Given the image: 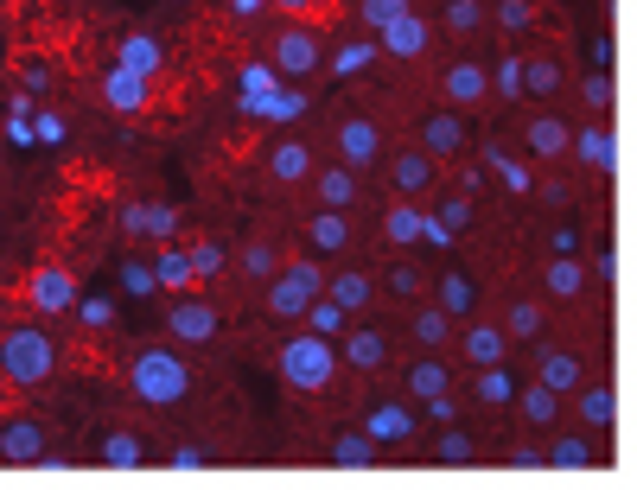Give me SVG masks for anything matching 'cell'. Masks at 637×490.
Returning <instances> with one entry per match:
<instances>
[{"mask_svg": "<svg viewBox=\"0 0 637 490\" xmlns=\"http://www.w3.org/2000/svg\"><path fill=\"white\" fill-rule=\"evenodd\" d=\"M122 382H128V395L141 401V408H153V414H172V408L192 401V363H185L179 344H134L128 363H122Z\"/></svg>", "mask_w": 637, "mask_h": 490, "instance_id": "cell-1", "label": "cell"}, {"mask_svg": "<svg viewBox=\"0 0 637 490\" xmlns=\"http://www.w3.org/2000/svg\"><path fill=\"white\" fill-rule=\"evenodd\" d=\"M58 363H64V350L39 319H20L0 331V382L7 389H45L58 376Z\"/></svg>", "mask_w": 637, "mask_h": 490, "instance_id": "cell-2", "label": "cell"}, {"mask_svg": "<svg viewBox=\"0 0 637 490\" xmlns=\"http://www.w3.org/2000/svg\"><path fill=\"white\" fill-rule=\"evenodd\" d=\"M274 370H281V382L294 395H325L338 382V344L319 338V331H294V338H281V350H274Z\"/></svg>", "mask_w": 637, "mask_h": 490, "instance_id": "cell-3", "label": "cell"}, {"mask_svg": "<svg viewBox=\"0 0 637 490\" xmlns=\"http://www.w3.org/2000/svg\"><path fill=\"white\" fill-rule=\"evenodd\" d=\"M325 293V261H287L262 280V312L274 325H300V312Z\"/></svg>", "mask_w": 637, "mask_h": 490, "instance_id": "cell-4", "label": "cell"}, {"mask_svg": "<svg viewBox=\"0 0 637 490\" xmlns=\"http://www.w3.org/2000/svg\"><path fill=\"white\" fill-rule=\"evenodd\" d=\"M268 64H274V77H281V83H306V77H319V70H325V39H319V26H306V20L274 26V39H268Z\"/></svg>", "mask_w": 637, "mask_h": 490, "instance_id": "cell-5", "label": "cell"}, {"mask_svg": "<svg viewBox=\"0 0 637 490\" xmlns=\"http://www.w3.org/2000/svg\"><path fill=\"white\" fill-rule=\"evenodd\" d=\"M383 153H389V134H383V121H376V115L351 109V115H338V121H332V160H338V166H351L357 179L383 166Z\"/></svg>", "mask_w": 637, "mask_h": 490, "instance_id": "cell-6", "label": "cell"}, {"mask_svg": "<svg viewBox=\"0 0 637 490\" xmlns=\"http://www.w3.org/2000/svg\"><path fill=\"white\" fill-rule=\"evenodd\" d=\"M383 185H389V198H434V185H440V160L434 153H421V147H389L383 153Z\"/></svg>", "mask_w": 637, "mask_h": 490, "instance_id": "cell-7", "label": "cell"}, {"mask_svg": "<svg viewBox=\"0 0 637 490\" xmlns=\"http://www.w3.org/2000/svg\"><path fill=\"white\" fill-rule=\"evenodd\" d=\"M587 376H593V363H587L580 344H536V376H529V382H542V389H555L567 401Z\"/></svg>", "mask_w": 637, "mask_h": 490, "instance_id": "cell-8", "label": "cell"}, {"mask_svg": "<svg viewBox=\"0 0 637 490\" xmlns=\"http://www.w3.org/2000/svg\"><path fill=\"white\" fill-rule=\"evenodd\" d=\"M389 357H395L389 331L357 325V319L338 331V363H344V370H357V376H383V370H389Z\"/></svg>", "mask_w": 637, "mask_h": 490, "instance_id": "cell-9", "label": "cell"}, {"mask_svg": "<svg viewBox=\"0 0 637 490\" xmlns=\"http://www.w3.org/2000/svg\"><path fill=\"white\" fill-rule=\"evenodd\" d=\"M440 102L459 115H478L491 102V77H485V58H453L440 70Z\"/></svg>", "mask_w": 637, "mask_h": 490, "instance_id": "cell-10", "label": "cell"}, {"mask_svg": "<svg viewBox=\"0 0 637 490\" xmlns=\"http://www.w3.org/2000/svg\"><path fill=\"white\" fill-rule=\"evenodd\" d=\"M415 147L421 153H434V160H466V147H472V128H466V115L459 109H427L421 115V128H415Z\"/></svg>", "mask_w": 637, "mask_h": 490, "instance_id": "cell-11", "label": "cell"}, {"mask_svg": "<svg viewBox=\"0 0 637 490\" xmlns=\"http://www.w3.org/2000/svg\"><path fill=\"white\" fill-rule=\"evenodd\" d=\"M453 338H459V363H466V370H485V363H510V338H504V325L485 319V312L459 319V325H453Z\"/></svg>", "mask_w": 637, "mask_h": 490, "instance_id": "cell-12", "label": "cell"}, {"mask_svg": "<svg viewBox=\"0 0 637 490\" xmlns=\"http://www.w3.org/2000/svg\"><path fill=\"white\" fill-rule=\"evenodd\" d=\"M26 306L32 312H71L77 306V274H71V261H39V268L26 274Z\"/></svg>", "mask_w": 637, "mask_h": 490, "instance_id": "cell-13", "label": "cell"}, {"mask_svg": "<svg viewBox=\"0 0 637 490\" xmlns=\"http://www.w3.org/2000/svg\"><path fill=\"white\" fill-rule=\"evenodd\" d=\"M51 459V433L39 414H7L0 420V465H45Z\"/></svg>", "mask_w": 637, "mask_h": 490, "instance_id": "cell-14", "label": "cell"}, {"mask_svg": "<svg viewBox=\"0 0 637 490\" xmlns=\"http://www.w3.org/2000/svg\"><path fill=\"white\" fill-rule=\"evenodd\" d=\"M370 39H376V51H383V58L421 64L427 51H434V20H421V13L408 7V13H395V20H389L383 32H370Z\"/></svg>", "mask_w": 637, "mask_h": 490, "instance_id": "cell-15", "label": "cell"}, {"mask_svg": "<svg viewBox=\"0 0 637 490\" xmlns=\"http://www.w3.org/2000/svg\"><path fill=\"white\" fill-rule=\"evenodd\" d=\"M313 166H319V153H313V140H306V134H281V140H268V153H262L268 185H306V179H313Z\"/></svg>", "mask_w": 637, "mask_h": 490, "instance_id": "cell-16", "label": "cell"}, {"mask_svg": "<svg viewBox=\"0 0 637 490\" xmlns=\"http://www.w3.org/2000/svg\"><path fill=\"white\" fill-rule=\"evenodd\" d=\"M357 427H364L376 446H408V440H415V427H421V414H408V395H383V401H370V408H364Z\"/></svg>", "mask_w": 637, "mask_h": 490, "instance_id": "cell-17", "label": "cell"}, {"mask_svg": "<svg viewBox=\"0 0 637 490\" xmlns=\"http://www.w3.org/2000/svg\"><path fill=\"white\" fill-rule=\"evenodd\" d=\"M166 331L179 344H211L223 331V312L211 300H198V293H172V312H166Z\"/></svg>", "mask_w": 637, "mask_h": 490, "instance_id": "cell-18", "label": "cell"}, {"mask_svg": "<svg viewBox=\"0 0 637 490\" xmlns=\"http://www.w3.org/2000/svg\"><path fill=\"white\" fill-rule=\"evenodd\" d=\"M567 408H574V427H587L593 440L618 427V389H612V382H599V376L580 382V389L567 395Z\"/></svg>", "mask_w": 637, "mask_h": 490, "instance_id": "cell-19", "label": "cell"}, {"mask_svg": "<svg viewBox=\"0 0 637 490\" xmlns=\"http://www.w3.org/2000/svg\"><path fill=\"white\" fill-rule=\"evenodd\" d=\"M587 287H593V274H587V261H580V255H542V300L548 306L587 300Z\"/></svg>", "mask_w": 637, "mask_h": 490, "instance_id": "cell-20", "label": "cell"}, {"mask_svg": "<svg viewBox=\"0 0 637 490\" xmlns=\"http://www.w3.org/2000/svg\"><path fill=\"white\" fill-rule=\"evenodd\" d=\"M122 230L134 236V242H172L179 236V210L172 204H160V198H134V204H122Z\"/></svg>", "mask_w": 637, "mask_h": 490, "instance_id": "cell-21", "label": "cell"}, {"mask_svg": "<svg viewBox=\"0 0 637 490\" xmlns=\"http://www.w3.org/2000/svg\"><path fill=\"white\" fill-rule=\"evenodd\" d=\"M542 465H555V471H593L599 465V446H593V433L587 427H548V446H542Z\"/></svg>", "mask_w": 637, "mask_h": 490, "instance_id": "cell-22", "label": "cell"}, {"mask_svg": "<svg viewBox=\"0 0 637 490\" xmlns=\"http://www.w3.org/2000/svg\"><path fill=\"white\" fill-rule=\"evenodd\" d=\"M567 153H574L587 172H612L618 166V140H612V128L599 115H587L580 128H567Z\"/></svg>", "mask_w": 637, "mask_h": 490, "instance_id": "cell-23", "label": "cell"}, {"mask_svg": "<svg viewBox=\"0 0 637 490\" xmlns=\"http://www.w3.org/2000/svg\"><path fill=\"white\" fill-rule=\"evenodd\" d=\"M427 274L415 255H402V261H383V274H376V300H389V306H415L427 300Z\"/></svg>", "mask_w": 637, "mask_h": 490, "instance_id": "cell-24", "label": "cell"}, {"mask_svg": "<svg viewBox=\"0 0 637 490\" xmlns=\"http://www.w3.org/2000/svg\"><path fill=\"white\" fill-rule=\"evenodd\" d=\"M325 293H332V300L351 312H376V274L364 268V261H351V268H325Z\"/></svg>", "mask_w": 637, "mask_h": 490, "instance_id": "cell-25", "label": "cell"}, {"mask_svg": "<svg viewBox=\"0 0 637 490\" xmlns=\"http://www.w3.org/2000/svg\"><path fill=\"white\" fill-rule=\"evenodd\" d=\"M147 96H153V77H141V70H128V64H109V70H102V109L141 115Z\"/></svg>", "mask_w": 637, "mask_h": 490, "instance_id": "cell-26", "label": "cell"}, {"mask_svg": "<svg viewBox=\"0 0 637 490\" xmlns=\"http://www.w3.org/2000/svg\"><path fill=\"white\" fill-rule=\"evenodd\" d=\"M510 408H516V420H523L529 433H548V427H561V408L567 401L555 395V389H542V382H516V395H510Z\"/></svg>", "mask_w": 637, "mask_h": 490, "instance_id": "cell-27", "label": "cell"}, {"mask_svg": "<svg viewBox=\"0 0 637 490\" xmlns=\"http://www.w3.org/2000/svg\"><path fill=\"white\" fill-rule=\"evenodd\" d=\"M427 300H434L446 319L459 325V319H472V312H478V287H472L466 268H440L434 280H427Z\"/></svg>", "mask_w": 637, "mask_h": 490, "instance_id": "cell-28", "label": "cell"}, {"mask_svg": "<svg viewBox=\"0 0 637 490\" xmlns=\"http://www.w3.org/2000/svg\"><path fill=\"white\" fill-rule=\"evenodd\" d=\"M497 325H504L510 344H542L548 338V300H542V293H516Z\"/></svg>", "mask_w": 637, "mask_h": 490, "instance_id": "cell-29", "label": "cell"}, {"mask_svg": "<svg viewBox=\"0 0 637 490\" xmlns=\"http://www.w3.org/2000/svg\"><path fill=\"white\" fill-rule=\"evenodd\" d=\"M402 331H408V344H415V350H446V344H453V319H446L434 300L402 306Z\"/></svg>", "mask_w": 637, "mask_h": 490, "instance_id": "cell-30", "label": "cell"}, {"mask_svg": "<svg viewBox=\"0 0 637 490\" xmlns=\"http://www.w3.org/2000/svg\"><path fill=\"white\" fill-rule=\"evenodd\" d=\"M453 389V363L440 350H421L415 363H402V395L408 401H427V395H446Z\"/></svg>", "mask_w": 637, "mask_h": 490, "instance_id": "cell-31", "label": "cell"}, {"mask_svg": "<svg viewBox=\"0 0 637 490\" xmlns=\"http://www.w3.org/2000/svg\"><path fill=\"white\" fill-rule=\"evenodd\" d=\"M96 465H102V471H141V465H147V440H141L134 427L96 433Z\"/></svg>", "mask_w": 637, "mask_h": 490, "instance_id": "cell-32", "label": "cell"}, {"mask_svg": "<svg viewBox=\"0 0 637 490\" xmlns=\"http://www.w3.org/2000/svg\"><path fill=\"white\" fill-rule=\"evenodd\" d=\"M325 459H332L338 471H370L376 459H383V446H376L364 427H338L332 440H325Z\"/></svg>", "mask_w": 637, "mask_h": 490, "instance_id": "cell-33", "label": "cell"}, {"mask_svg": "<svg viewBox=\"0 0 637 490\" xmlns=\"http://www.w3.org/2000/svg\"><path fill=\"white\" fill-rule=\"evenodd\" d=\"M306 249H319V255H344L351 249V210H313L306 217Z\"/></svg>", "mask_w": 637, "mask_h": 490, "instance_id": "cell-34", "label": "cell"}, {"mask_svg": "<svg viewBox=\"0 0 637 490\" xmlns=\"http://www.w3.org/2000/svg\"><path fill=\"white\" fill-rule=\"evenodd\" d=\"M523 96L529 102L561 96V51H523Z\"/></svg>", "mask_w": 637, "mask_h": 490, "instance_id": "cell-35", "label": "cell"}, {"mask_svg": "<svg viewBox=\"0 0 637 490\" xmlns=\"http://www.w3.org/2000/svg\"><path fill=\"white\" fill-rule=\"evenodd\" d=\"M421 230H427V210L415 198H389V210H383V242L389 249H415Z\"/></svg>", "mask_w": 637, "mask_h": 490, "instance_id": "cell-36", "label": "cell"}, {"mask_svg": "<svg viewBox=\"0 0 637 490\" xmlns=\"http://www.w3.org/2000/svg\"><path fill=\"white\" fill-rule=\"evenodd\" d=\"M523 147L536 153V160H561V153H567V121L548 115V109H536V115L523 121Z\"/></svg>", "mask_w": 637, "mask_h": 490, "instance_id": "cell-37", "label": "cell"}, {"mask_svg": "<svg viewBox=\"0 0 637 490\" xmlns=\"http://www.w3.org/2000/svg\"><path fill=\"white\" fill-rule=\"evenodd\" d=\"M313 198L325 204V210H351L357 204V172L351 166H313Z\"/></svg>", "mask_w": 637, "mask_h": 490, "instance_id": "cell-38", "label": "cell"}, {"mask_svg": "<svg viewBox=\"0 0 637 490\" xmlns=\"http://www.w3.org/2000/svg\"><path fill=\"white\" fill-rule=\"evenodd\" d=\"M536 20H542V0H485V26H497L504 39L529 32Z\"/></svg>", "mask_w": 637, "mask_h": 490, "instance_id": "cell-39", "label": "cell"}, {"mask_svg": "<svg viewBox=\"0 0 637 490\" xmlns=\"http://www.w3.org/2000/svg\"><path fill=\"white\" fill-rule=\"evenodd\" d=\"M153 287H166V293H192V287H198L185 249H172V242H160V249H153Z\"/></svg>", "mask_w": 637, "mask_h": 490, "instance_id": "cell-40", "label": "cell"}, {"mask_svg": "<svg viewBox=\"0 0 637 490\" xmlns=\"http://www.w3.org/2000/svg\"><path fill=\"white\" fill-rule=\"evenodd\" d=\"M510 395H516V376L504 370V363L472 370V401H478V408H510Z\"/></svg>", "mask_w": 637, "mask_h": 490, "instance_id": "cell-41", "label": "cell"}, {"mask_svg": "<svg viewBox=\"0 0 637 490\" xmlns=\"http://www.w3.org/2000/svg\"><path fill=\"white\" fill-rule=\"evenodd\" d=\"M160 58H166V45L153 39V32H128V39H122V51H115V64L141 70V77H160Z\"/></svg>", "mask_w": 637, "mask_h": 490, "instance_id": "cell-42", "label": "cell"}, {"mask_svg": "<svg viewBox=\"0 0 637 490\" xmlns=\"http://www.w3.org/2000/svg\"><path fill=\"white\" fill-rule=\"evenodd\" d=\"M376 58H383V51H376V39L364 32V39H344L338 51H325V70H332V77H357V70H370Z\"/></svg>", "mask_w": 637, "mask_h": 490, "instance_id": "cell-43", "label": "cell"}, {"mask_svg": "<svg viewBox=\"0 0 637 490\" xmlns=\"http://www.w3.org/2000/svg\"><path fill=\"white\" fill-rule=\"evenodd\" d=\"M274 268H281V249H274L268 236H255V242H243V249H236V274H243L249 287H262Z\"/></svg>", "mask_w": 637, "mask_h": 490, "instance_id": "cell-44", "label": "cell"}, {"mask_svg": "<svg viewBox=\"0 0 637 490\" xmlns=\"http://www.w3.org/2000/svg\"><path fill=\"white\" fill-rule=\"evenodd\" d=\"M427 452H434V465H472V459H478V440H472L466 427H459V420H446Z\"/></svg>", "mask_w": 637, "mask_h": 490, "instance_id": "cell-45", "label": "cell"}, {"mask_svg": "<svg viewBox=\"0 0 637 490\" xmlns=\"http://www.w3.org/2000/svg\"><path fill=\"white\" fill-rule=\"evenodd\" d=\"M485 160H491L497 185H504L510 198H529V191H536V172H529L523 160H510V147H485Z\"/></svg>", "mask_w": 637, "mask_h": 490, "instance_id": "cell-46", "label": "cell"}, {"mask_svg": "<svg viewBox=\"0 0 637 490\" xmlns=\"http://www.w3.org/2000/svg\"><path fill=\"white\" fill-rule=\"evenodd\" d=\"M440 26L453 32V39H478V32H485V0H446Z\"/></svg>", "mask_w": 637, "mask_h": 490, "instance_id": "cell-47", "label": "cell"}, {"mask_svg": "<svg viewBox=\"0 0 637 490\" xmlns=\"http://www.w3.org/2000/svg\"><path fill=\"white\" fill-rule=\"evenodd\" d=\"M300 325H306V331H319V338H338V331L351 325V312H344V306L332 300V293H319V300L300 312Z\"/></svg>", "mask_w": 637, "mask_h": 490, "instance_id": "cell-48", "label": "cell"}, {"mask_svg": "<svg viewBox=\"0 0 637 490\" xmlns=\"http://www.w3.org/2000/svg\"><path fill=\"white\" fill-rule=\"evenodd\" d=\"M485 77H491V96H504V102L523 96V58H516V51H504L497 64H485Z\"/></svg>", "mask_w": 637, "mask_h": 490, "instance_id": "cell-49", "label": "cell"}, {"mask_svg": "<svg viewBox=\"0 0 637 490\" xmlns=\"http://www.w3.org/2000/svg\"><path fill=\"white\" fill-rule=\"evenodd\" d=\"M185 261H192V280H217L223 268H230V249H223V242H192V249H185Z\"/></svg>", "mask_w": 637, "mask_h": 490, "instance_id": "cell-50", "label": "cell"}, {"mask_svg": "<svg viewBox=\"0 0 637 490\" xmlns=\"http://www.w3.org/2000/svg\"><path fill=\"white\" fill-rule=\"evenodd\" d=\"M71 312H77V325H83V331H109V325H115V300H109V293H90V300L77 293V306H71Z\"/></svg>", "mask_w": 637, "mask_h": 490, "instance_id": "cell-51", "label": "cell"}, {"mask_svg": "<svg viewBox=\"0 0 637 490\" xmlns=\"http://www.w3.org/2000/svg\"><path fill=\"white\" fill-rule=\"evenodd\" d=\"M415 0H357V20H364V32H383L395 13H408Z\"/></svg>", "mask_w": 637, "mask_h": 490, "instance_id": "cell-52", "label": "cell"}, {"mask_svg": "<svg viewBox=\"0 0 637 490\" xmlns=\"http://www.w3.org/2000/svg\"><path fill=\"white\" fill-rule=\"evenodd\" d=\"M281 90V77H274V64L262 58V64H243V102H255V96H274Z\"/></svg>", "mask_w": 637, "mask_h": 490, "instance_id": "cell-53", "label": "cell"}, {"mask_svg": "<svg viewBox=\"0 0 637 490\" xmlns=\"http://www.w3.org/2000/svg\"><path fill=\"white\" fill-rule=\"evenodd\" d=\"M580 102H587V115H606L612 109V77H606V70H593V77L580 83Z\"/></svg>", "mask_w": 637, "mask_h": 490, "instance_id": "cell-54", "label": "cell"}, {"mask_svg": "<svg viewBox=\"0 0 637 490\" xmlns=\"http://www.w3.org/2000/svg\"><path fill=\"white\" fill-rule=\"evenodd\" d=\"M548 255H580V230H574V223H555V230H548Z\"/></svg>", "mask_w": 637, "mask_h": 490, "instance_id": "cell-55", "label": "cell"}, {"mask_svg": "<svg viewBox=\"0 0 637 490\" xmlns=\"http://www.w3.org/2000/svg\"><path fill=\"white\" fill-rule=\"evenodd\" d=\"M166 465H172V471H204V465H211V452H204V446H172Z\"/></svg>", "mask_w": 637, "mask_h": 490, "instance_id": "cell-56", "label": "cell"}, {"mask_svg": "<svg viewBox=\"0 0 637 490\" xmlns=\"http://www.w3.org/2000/svg\"><path fill=\"white\" fill-rule=\"evenodd\" d=\"M32 134H39L45 147H58V140H64V115H51V109H39V115H32Z\"/></svg>", "mask_w": 637, "mask_h": 490, "instance_id": "cell-57", "label": "cell"}, {"mask_svg": "<svg viewBox=\"0 0 637 490\" xmlns=\"http://www.w3.org/2000/svg\"><path fill=\"white\" fill-rule=\"evenodd\" d=\"M510 471H542V446L536 440H516L510 446Z\"/></svg>", "mask_w": 637, "mask_h": 490, "instance_id": "cell-58", "label": "cell"}, {"mask_svg": "<svg viewBox=\"0 0 637 490\" xmlns=\"http://www.w3.org/2000/svg\"><path fill=\"white\" fill-rule=\"evenodd\" d=\"M122 287L128 293H153V268L147 261H122Z\"/></svg>", "mask_w": 637, "mask_h": 490, "instance_id": "cell-59", "label": "cell"}, {"mask_svg": "<svg viewBox=\"0 0 637 490\" xmlns=\"http://www.w3.org/2000/svg\"><path fill=\"white\" fill-rule=\"evenodd\" d=\"M427 420H434V427L459 420V408H453V389H446V395H427Z\"/></svg>", "mask_w": 637, "mask_h": 490, "instance_id": "cell-60", "label": "cell"}, {"mask_svg": "<svg viewBox=\"0 0 637 490\" xmlns=\"http://www.w3.org/2000/svg\"><path fill=\"white\" fill-rule=\"evenodd\" d=\"M39 90H51V70L45 64H26V96H39Z\"/></svg>", "mask_w": 637, "mask_h": 490, "instance_id": "cell-61", "label": "cell"}, {"mask_svg": "<svg viewBox=\"0 0 637 490\" xmlns=\"http://www.w3.org/2000/svg\"><path fill=\"white\" fill-rule=\"evenodd\" d=\"M262 7H268V0H230V20H255Z\"/></svg>", "mask_w": 637, "mask_h": 490, "instance_id": "cell-62", "label": "cell"}, {"mask_svg": "<svg viewBox=\"0 0 637 490\" xmlns=\"http://www.w3.org/2000/svg\"><path fill=\"white\" fill-rule=\"evenodd\" d=\"M281 7H306V13H338V0H281Z\"/></svg>", "mask_w": 637, "mask_h": 490, "instance_id": "cell-63", "label": "cell"}]
</instances>
